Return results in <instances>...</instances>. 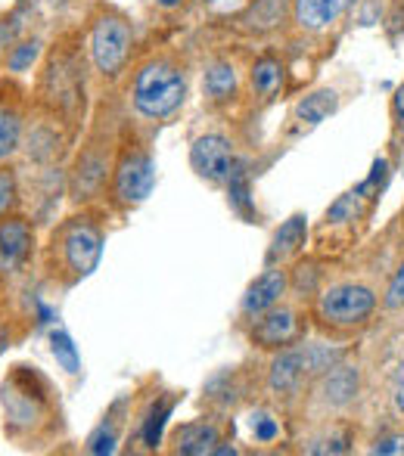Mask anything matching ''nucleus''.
<instances>
[{"instance_id": "obj_1", "label": "nucleus", "mask_w": 404, "mask_h": 456, "mask_svg": "<svg viewBox=\"0 0 404 456\" xmlns=\"http://www.w3.org/2000/svg\"><path fill=\"white\" fill-rule=\"evenodd\" d=\"M308 317L320 336L333 342H355L383 317V286L370 273H345L324 280L311 301Z\"/></svg>"}, {"instance_id": "obj_2", "label": "nucleus", "mask_w": 404, "mask_h": 456, "mask_svg": "<svg viewBox=\"0 0 404 456\" xmlns=\"http://www.w3.org/2000/svg\"><path fill=\"white\" fill-rule=\"evenodd\" d=\"M349 354H351L349 342H333V338H326V336L299 338L296 345H286V348L274 351V354L268 357L261 388H265L268 401H271L274 407L299 410L314 379L324 376L330 366H336Z\"/></svg>"}, {"instance_id": "obj_3", "label": "nucleus", "mask_w": 404, "mask_h": 456, "mask_svg": "<svg viewBox=\"0 0 404 456\" xmlns=\"http://www.w3.org/2000/svg\"><path fill=\"white\" fill-rule=\"evenodd\" d=\"M106 246V230L91 211L60 221L47 242V267L62 286H78L97 271Z\"/></svg>"}, {"instance_id": "obj_4", "label": "nucleus", "mask_w": 404, "mask_h": 456, "mask_svg": "<svg viewBox=\"0 0 404 456\" xmlns=\"http://www.w3.org/2000/svg\"><path fill=\"white\" fill-rule=\"evenodd\" d=\"M364 395H367V366L349 354L336 366H330L324 376L314 379L299 413H302V419H308V426L330 419H351Z\"/></svg>"}, {"instance_id": "obj_5", "label": "nucleus", "mask_w": 404, "mask_h": 456, "mask_svg": "<svg viewBox=\"0 0 404 456\" xmlns=\"http://www.w3.org/2000/svg\"><path fill=\"white\" fill-rule=\"evenodd\" d=\"M187 100V69L175 56H153L134 72L131 106L144 121H165Z\"/></svg>"}, {"instance_id": "obj_6", "label": "nucleus", "mask_w": 404, "mask_h": 456, "mask_svg": "<svg viewBox=\"0 0 404 456\" xmlns=\"http://www.w3.org/2000/svg\"><path fill=\"white\" fill-rule=\"evenodd\" d=\"M6 428L12 435H31L54 419V401H50V382L35 366H16L0 388Z\"/></svg>"}, {"instance_id": "obj_7", "label": "nucleus", "mask_w": 404, "mask_h": 456, "mask_svg": "<svg viewBox=\"0 0 404 456\" xmlns=\"http://www.w3.org/2000/svg\"><path fill=\"white\" fill-rule=\"evenodd\" d=\"M153 186H156V159H153L150 146L137 137H128L119 143L112 165V177H109V199L115 208L131 211L150 199Z\"/></svg>"}, {"instance_id": "obj_8", "label": "nucleus", "mask_w": 404, "mask_h": 456, "mask_svg": "<svg viewBox=\"0 0 404 456\" xmlns=\"http://www.w3.org/2000/svg\"><path fill=\"white\" fill-rule=\"evenodd\" d=\"M115 152H119V140L106 137V134H91L85 146L75 156L72 168L66 177V190L75 205H91L94 199L109 192V177H112Z\"/></svg>"}, {"instance_id": "obj_9", "label": "nucleus", "mask_w": 404, "mask_h": 456, "mask_svg": "<svg viewBox=\"0 0 404 456\" xmlns=\"http://www.w3.org/2000/svg\"><path fill=\"white\" fill-rule=\"evenodd\" d=\"M134 47V28L121 12L103 10L91 25V62L100 78L115 81L125 72Z\"/></svg>"}, {"instance_id": "obj_10", "label": "nucleus", "mask_w": 404, "mask_h": 456, "mask_svg": "<svg viewBox=\"0 0 404 456\" xmlns=\"http://www.w3.org/2000/svg\"><path fill=\"white\" fill-rule=\"evenodd\" d=\"M308 314L293 301H280L271 311H265L261 317H255L252 323H246V336L249 345L255 351H265V354H274V351L286 348V345H296L299 338H305L308 332Z\"/></svg>"}, {"instance_id": "obj_11", "label": "nucleus", "mask_w": 404, "mask_h": 456, "mask_svg": "<svg viewBox=\"0 0 404 456\" xmlns=\"http://www.w3.org/2000/svg\"><path fill=\"white\" fill-rule=\"evenodd\" d=\"M236 162H240V159H236L234 140L221 131H205L190 143V168H194V175L200 177V181L211 186L227 183Z\"/></svg>"}, {"instance_id": "obj_12", "label": "nucleus", "mask_w": 404, "mask_h": 456, "mask_svg": "<svg viewBox=\"0 0 404 456\" xmlns=\"http://www.w3.org/2000/svg\"><path fill=\"white\" fill-rule=\"evenodd\" d=\"M290 298V267L286 265H271L265 267L252 282L246 286L240 298V323H252L255 317H261L265 311H271L274 305Z\"/></svg>"}, {"instance_id": "obj_13", "label": "nucleus", "mask_w": 404, "mask_h": 456, "mask_svg": "<svg viewBox=\"0 0 404 456\" xmlns=\"http://www.w3.org/2000/svg\"><path fill=\"white\" fill-rule=\"evenodd\" d=\"M35 248V227L16 211L0 217V273H16L29 265Z\"/></svg>"}, {"instance_id": "obj_14", "label": "nucleus", "mask_w": 404, "mask_h": 456, "mask_svg": "<svg viewBox=\"0 0 404 456\" xmlns=\"http://www.w3.org/2000/svg\"><path fill=\"white\" fill-rule=\"evenodd\" d=\"M358 0H293V25L302 35H326L333 31Z\"/></svg>"}, {"instance_id": "obj_15", "label": "nucleus", "mask_w": 404, "mask_h": 456, "mask_svg": "<svg viewBox=\"0 0 404 456\" xmlns=\"http://www.w3.org/2000/svg\"><path fill=\"white\" fill-rule=\"evenodd\" d=\"M293 19V0H249L234 16V25L246 35L265 37L280 31Z\"/></svg>"}, {"instance_id": "obj_16", "label": "nucleus", "mask_w": 404, "mask_h": 456, "mask_svg": "<svg viewBox=\"0 0 404 456\" xmlns=\"http://www.w3.org/2000/svg\"><path fill=\"white\" fill-rule=\"evenodd\" d=\"M305 246H308V215L296 211V215H290L274 230L271 242H268V252H265V267H271V265L290 267L293 261H299L305 255Z\"/></svg>"}, {"instance_id": "obj_17", "label": "nucleus", "mask_w": 404, "mask_h": 456, "mask_svg": "<svg viewBox=\"0 0 404 456\" xmlns=\"http://www.w3.org/2000/svg\"><path fill=\"white\" fill-rule=\"evenodd\" d=\"M221 438H224L221 419H194L171 432L169 451L175 456H211L215 447L221 444Z\"/></svg>"}, {"instance_id": "obj_18", "label": "nucleus", "mask_w": 404, "mask_h": 456, "mask_svg": "<svg viewBox=\"0 0 404 456\" xmlns=\"http://www.w3.org/2000/svg\"><path fill=\"white\" fill-rule=\"evenodd\" d=\"M355 447V426L351 419H330L314 422L311 432L305 435L302 451L305 453H349Z\"/></svg>"}, {"instance_id": "obj_19", "label": "nucleus", "mask_w": 404, "mask_h": 456, "mask_svg": "<svg viewBox=\"0 0 404 456\" xmlns=\"http://www.w3.org/2000/svg\"><path fill=\"white\" fill-rule=\"evenodd\" d=\"M177 401H181L177 391H165V395H156L144 407V413H140V419H137V438L146 451H156V447L162 444V432H165V426H169L171 413H175Z\"/></svg>"}, {"instance_id": "obj_20", "label": "nucleus", "mask_w": 404, "mask_h": 456, "mask_svg": "<svg viewBox=\"0 0 404 456\" xmlns=\"http://www.w3.org/2000/svg\"><path fill=\"white\" fill-rule=\"evenodd\" d=\"M370 215H374V205H370L358 190H349V192H342L330 208H326L324 230H345V233H355L358 227L367 224Z\"/></svg>"}, {"instance_id": "obj_21", "label": "nucleus", "mask_w": 404, "mask_h": 456, "mask_svg": "<svg viewBox=\"0 0 404 456\" xmlns=\"http://www.w3.org/2000/svg\"><path fill=\"white\" fill-rule=\"evenodd\" d=\"M339 102H342V96H339L336 87H317L293 106V125L299 131H311V127L324 125L330 115L339 112Z\"/></svg>"}, {"instance_id": "obj_22", "label": "nucleus", "mask_w": 404, "mask_h": 456, "mask_svg": "<svg viewBox=\"0 0 404 456\" xmlns=\"http://www.w3.org/2000/svg\"><path fill=\"white\" fill-rule=\"evenodd\" d=\"M240 91V78H236V69L230 60H211L209 66H205L202 72V94L209 102H215V106H224V102H230Z\"/></svg>"}, {"instance_id": "obj_23", "label": "nucleus", "mask_w": 404, "mask_h": 456, "mask_svg": "<svg viewBox=\"0 0 404 456\" xmlns=\"http://www.w3.org/2000/svg\"><path fill=\"white\" fill-rule=\"evenodd\" d=\"M284 81H286V66H284V60L274 53L259 56V60L252 62V69H249V87L265 102H271L274 96L284 91Z\"/></svg>"}, {"instance_id": "obj_24", "label": "nucleus", "mask_w": 404, "mask_h": 456, "mask_svg": "<svg viewBox=\"0 0 404 456\" xmlns=\"http://www.w3.org/2000/svg\"><path fill=\"white\" fill-rule=\"evenodd\" d=\"M243 391H246V385L240 382V372L221 370L205 382V401H209L218 413H230V410L243 401Z\"/></svg>"}, {"instance_id": "obj_25", "label": "nucleus", "mask_w": 404, "mask_h": 456, "mask_svg": "<svg viewBox=\"0 0 404 456\" xmlns=\"http://www.w3.org/2000/svg\"><path fill=\"white\" fill-rule=\"evenodd\" d=\"M115 413H119V403H115V407L109 410V413L100 419V426L94 428L91 435H87L85 453H91V456H109V453L119 451L121 432H125V419H119Z\"/></svg>"}, {"instance_id": "obj_26", "label": "nucleus", "mask_w": 404, "mask_h": 456, "mask_svg": "<svg viewBox=\"0 0 404 456\" xmlns=\"http://www.w3.org/2000/svg\"><path fill=\"white\" fill-rule=\"evenodd\" d=\"M326 273L320 267V261L314 258H299L290 265V295H296L299 301H311L317 295V289L324 286Z\"/></svg>"}, {"instance_id": "obj_27", "label": "nucleus", "mask_w": 404, "mask_h": 456, "mask_svg": "<svg viewBox=\"0 0 404 456\" xmlns=\"http://www.w3.org/2000/svg\"><path fill=\"white\" fill-rule=\"evenodd\" d=\"M22 140H25V121L19 115V109L0 102V165L10 162L22 150Z\"/></svg>"}, {"instance_id": "obj_28", "label": "nucleus", "mask_w": 404, "mask_h": 456, "mask_svg": "<svg viewBox=\"0 0 404 456\" xmlns=\"http://www.w3.org/2000/svg\"><path fill=\"white\" fill-rule=\"evenodd\" d=\"M383 314L386 317H399L404 314V240L399 242V255L392 261V271L383 286Z\"/></svg>"}, {"instance_id": "obj_29", "label": "nucleus", "mask_w": 404, "mask_h": 456, "mask_svg": "<svg viewBox=\"0 0 404 456\" xmlns=\"http://www.w3.org/2000/svg\"><path fill=\"white\" fill-rule=\"evenodd\" d=\"M386 410L392 426H404V354L386 376Z\"/></svg>"}, {"instance_id": "obj_30", "label": "nucleus", "mask_w": 404, "mask_h": 456, "mask_svg": "<svg viewBox=\"0 0 404 456\" xmlns=\"http://www.w3.org/2000/svg\"><path fill=\"white\" fill-rule=\"evenodd\" d=\"M227 196H230V205H234L236 211H240L243 217H252V186H249V171L243 162L234 165V171H230L227 177Z\"/></svg>"}, {"instance_id": "obj_31", "label": "nucleus", "mask_w": 404, "mask_h": 456, "mask_svg": "<svg viewBox=\"0 0 404 456\" xmlns=\"http://www.w3.org/2000/svg\"><path fill=\"white\" fill-rule=\"evenodd\" d=\"M50 351H54L56 363H60L69 376H78V372H81V354H78V348H75L72 336H69L66 330L50 332Z\"/></svg>"}, {"instance_id": "obj_32", "label": "nucleus", "mask_w": 404, "mask_h": 456, "mask_svg": "<svg viewBox=\"0 0 404 456\" xmlns=\"http://www.w3.org/2000/svg\"><path fill=\"white\" fill-rule=\"evenodd\" d=\"M389 175H392V165H389L386 156H380L374 162V168H370V175L364 177V181L358 183L355 190L361 192V196L367 199V202L376 208V202H380V192L386 190V183H389Z\"/></svg>"}, {"instance_id": "obj_33", "label": "nucleus", "mask_w": 404, "mask_h": 456, "mask_svg": "<svg viewBox=\"0 0 404 456\" xmlns=\"http://www.w3.org/2000/svg\"><path fill=\"white\" fill-rule=\"evenodd\" d=\"M249 428H252V438L259 441V444H274V441L280 438V419L265 407L252 410V416H249Z\"/></svg>"}, {"instance_id": "obj_34", "label": "nucleus", "mask_w": 404, "mask_h": 456, "mask_svg": "<svg viewBox=\"0 0 404 456\" xmlns=\"http://www.w3.org/2000/svg\"><path fill=\"white\" fill-rule=\"evenodd\" d=\"M367 453L404 456V426H389L367 441Z\"/></svg>"}, {"instance_id": "obj_35", "label": "nucleus", "mask_w": 404, "mask_h": 456, "mask_svg": "<svg viewBox=\"0 0 404 456\" xmlns=\"http://www.w3.org/2000/svg\"><path fill=\"white\" fill-rule=\"evenodd\" d=\"M37 56H41V41L31 37V41L16 44V47L6 53V69H10V72H25V69H31V62H35Z\"/></svg>"}, {"instance_id": "obj_36", "label": "nucleus", "mask_w": 404, "mask_h": 456, "mask_svg": "<svg viewBox=\"0 0 404 456\" xmlns=\"http://www.w3.org/2000/svg\"><path fill=\"white\" fill-rule=\"evenodd\" d=\"M19 205V181L12 168H0V217L12 215Z\"/></svg>"}, {"instance_id": "obj_37", "label": "nucleus", "mask_w": 404, "mask_h": 456, "mask_svg": "<svg viewBox=\"0 0 404 456\" xmlns=\"http://www.w3.org/2000/svg\"><path fill=\"white\" fill-rule=\"evenodd\" d=\"M389 112H392V134H395V140H404V85L395 87Z\"/></svg>"}, {"instance_id": "obj_38", "label": "nucleus", "mask_w": 404, "mask_h": 456, "mask_svg": "<svg viewBox=\"0 0 404 456\" xmlns=\"http://www.w3.org/2000/svg\"><path fill=\"white\" fill-rule=\"evenodd\" d=\"M6 348H10V330H6V326H0V354H4Z\"/></svg>"}, {"instance_id": "obj_39", "label": "nucleus", "mask_w": 404, "mask_h": 456, "mask_svg": "<svg viewBox=\"0 0 404 456\" xmlns=\"http://www.w3.org/2000/svg\"><path fill=\"white\" fill-rule=\"evenodd\" d=\"M159 6H162V10H175V6H181L184 0H156Z\"/></svg>"}, {"instance_id": "obj_40", "label": "nucleus", "mask_w": 404, "mask_h": 456, "mask_svg": "<svg viewBox=\"0 0 404 456\" xmlns=\"http://www.w3.org/2000/svg\"><path fill=\"white\" fill-rule=\"evenodd\" d=\"M202 4H211V0H202Z\"/></svg>"}]
</instances>
